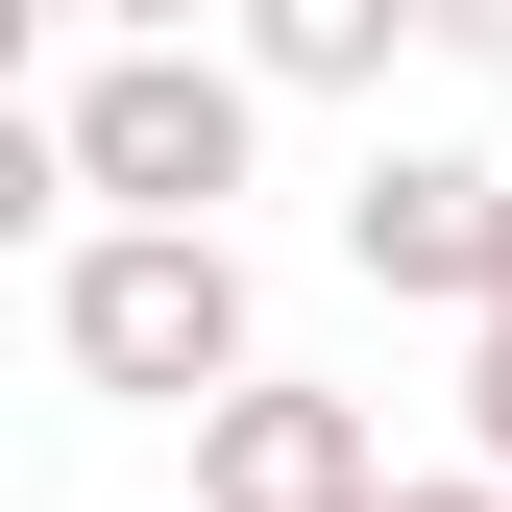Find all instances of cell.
<instances>
[{
    "mask_svg": "<svg viewBox=\"0 0 512 512\" xmlns=\"http://www.w3.org/2000/svg\"><path fill=\"white\" fill-rule=\"evenodd\" d=\"M49 366L122 415H220V391H269L244 366V244H171V220H98L74 269H49Z\"/></svg>",
    "mask_w": 512,
    "mask_h": 512,
    "instance_id": "1",
    "label": "cell"
},
{
    "mask_svg": "<svg viewBox=\"0 0 512 512\" xmlns=\"http://www.w3.org/2000/svg\"><path fill=\"white\" fill-rule=\"evenodd\" d=\"M244 147H269V74H220V49H98L74 122H49V171H74L98 220H171V244H220Z\"/></svg>",
    "mask_w": 512,
    "mask_h": 512,
    "instance_id": "2",
    "label": "cell"
},
{
    "mask_svg": "<svg viewBox=\"0 0 512 512\" xmlns=\"http://www.w3.org/2000/svg\"><path fill=\"white\" fill-rule=\"evenodd\" d=\"M342 269H366V293H439V317L488 342V293H512V171H488V147H366Z\"/></svg>",
    "mask_w": 512,
    "mask_h": 512,
    "instance_id": "3",
    "label": "cell"
},
{
    "mask_svg": "<svg viewBox=\"0 0 512 512\" xmlns=\"http://www.w3.org/2000/svg\"><path fill=\"white\" fill-rule=\"evenodd\" d=\"M196 512H391L366 391H220L196 415Z\"/></svg>",
    "mask_w": 512,
    "mask_h": 512,
    "instance_id": "4",
    "label": "cell"
},
{
    "mask_svg": "<svg viewBox=\"0 0 512 512\" xmlns=\"http://www.w3.org/2000/svg\"><path fill=\"white\" fill-rule=\"evenodd\" d=\"M244 74H269V98H342V74H391V25H366V0H269Z\"/></svg>",
    "mask_w": 512,
    "mask_h": 512,
    "instance_id": "5",
    "label": "cell"
},
{
    "mask_svg": "<svg viewBox=\"0 0 512 512\" xmlns=\"http://www.w3.org/2000/svg\"><path fill=\"white\" fill-rule=\"evenodd\" d=\"M464 439H488V488H512V317L464 342Z\"/></svg>",
    "mask_w": 512,
    "mask_h": 512,
    "instance_id": "6",
    "label": "cell"
},
{
    "mask_svg": "<svg viewBox=\"0 0 512 512\" xmlns=\"http://www.w3.org/2000/svg\"><path fill=\"white\" fill-rule=\"evenodd\" d=\"M391 512H512V488H488V464H439V488H391Z\"/></svg>",
    "mask_w": 512,
    "mask_h": 512,
    "instance_id": "7",
    "label": "cell"
}]
</instances>
